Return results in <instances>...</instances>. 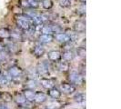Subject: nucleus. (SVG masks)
I'll use <instances>...</instances> for the list:
<instances>
[{"label": "nucleus", "mask_w": 121, "mask_h": 109, "mask_svg": "<svg viewBox=\"0 0 121 109\" xmlns=\"http://www.w3.org/2000/svg\"><path fill=\"white\" fill-rule=\"evenodd\" d=\"M36 72L38 74V75H41L43 77H48V76H49L48 66L44 62L38 64L37 67H36Z\"/></svg>", "instance_id": "obj_1"}, {"label": "nucleus", "mask_w": 121, "mask_h": 109, "mask_svg": "<svg viewBox=\"0 0 121 109\" xmlns=\"http://www.w3.org/2000/svg\"><path fill=\"white\" fill-rule=\"evenodd\" d=\"M69 80L71 81V83L76 84V85H82L84 82V78L83 75H81L80 74H78L76 71H73L70 73L69 75Z\"/></svg>", "instance_id": "obj_2"}, {"label": "nucleus", "mask_w": 121, "mask_h": 109, "mask_svg": "<svg viewBox=\"0 0 121 109\" xmlns=\"http://www.w3.org/2000/svg\"><path fill=\"white\" fill-rule=\"evenodd\" d=\"M7 72L9 73V75H11L12 78H18L23 75V69L17 66H13L9 68V70Z\"/></svg>", "instance_id": "obj_3"}, {"label": "nucleus", "mask_w": 121, "mask_h": 109, "mask_svg": "<svg viewBox=\"0 0 121 109\" xmlns=\"http://www.w3.org/2000/svg\"><path fill=\"white\" fill-rule=\"evenodd\" d=\"M60 88L61 91L67 95H72L76 91V86L72 84H68V83H62L60 85Z\"/></svg>", "instance_id": "obj_4"}, {"label": "nucleus", "mask_w": 121, "mask_h": 109, "mask_svg": "<svg viewBox=\"0 0 121 109\" xmlns=\"http://www.w3.org/2000/svg\"><path fill=\"white\" fill-rule=\"evenodd\" d=\"M40 85H42L44 88H46V89H50V88H52V87H54V81L52 80V79H49L48 77H42V78L40 79Z\"/></svg>", "instance_id": "obj_5"}, {"label": "nucleus", "mask_w": 121, "mask_h": 109, "mask_svg": "<svg viewBox=\"0 0 121 109\" xmlns=\"http://www.w3.org/2000/svg\"><path fill=\"white\" fill-rule=\"evenodd\" d=\"M48 99V96L46 94H44L42 92H36L35 93V96H34V102L37 104H42L46 102Z\"/></svg>", "instance_id": "obj_6"}, {"label": "nucleus", "mask_w": 121, "mask_h": 109, "mask_svg": "<svg viewBox=\"0 0 121 109\" xmlns=\"http://www.w3.org/2000/svg\"><path fill=\"white\" fill-rule=\"evenodd\" d=\"M54 40V36L52 35H46V34H41L38 36V41L41 44H49V43L53 42Z\"/></svg>", "instance_id": "obj_7"}, {"label": "nucleus", "mask_w": 121, "mask_h": 109, "mask_svg": "<svg viewBox=\"0 0 121 109\" xmlns=\"http://www.w3.org/2000/svg\"><path fill=\"white\" fill-rule=\"evenodd\" d=\"M17 26L24 31H28L31 28V24L30 22L28 21H24V20H19V19H17Z\"/></svg>", "instance_id": "obj_8"}, {"label": "nucleus", "mask_w": 121, "mask_h": 109, "mask_svg": "<svg viewBox=\"0 0 121 109\" xmlns=\"http://www.w3.org/2000/svg\"><path fill=\"white\" fill-rule=\"evenodd\" d=\"M48 58L52 62H56L61 58V53L59 51H50L48 54Z\"/></svg>", "instance_id": "obj_9"}, {"label": "nucleus", "mask_w": 121, "mask_h": 109, "mask_svg": "<svg viewBox=\"0 0 121 109\" xmlns=\"http://www.w3.org/2000/svg\"><path fill=\"white\" fill-rule=\"evenodd\" d=\"M35 91L32 90V89H25L23 91V95H24L25 98L26 99V101L28 102H34V96H35Z\"/></svg>", "instance_id": "obj_10"}, {"label": "nucleus", "mask_w": 121, "mask_h": 109, "mask_svg": "<svg viewBox=\"0 0 121 109\" xmlns=\"http://www.w3.org/2000/svg\"><path fill=\"white\" fill-rule=\"evenodd\" d=\"M74 30L76 33H84L86 30V24L83 21H77L74 24Z\"/></svg>", "instance_id": "obj_11"}, {"label": "nucleus", "mask_w": 121, "mask_h": 109, "mask_svg": "<svg viewBox=\"0 0 121 109\" xmlns=\"http://www.w3.org/2000/svg\"><path fill=\"white\" fill-rule=\"evenodd\" d=\"M54 38H56L58 42L60 43H67L68 41H70L69 39V36L68 34H65V33H59V34H56L54 36Z\"/></svg>", "instance_id": "obj_12"}, {"label": "nucleus", "mask_w": 121, "mask_h": 109, "mask_svg": "<svg viewBox=\"0 0 121 109\" xmlns=\"http://www.w3.org/2000/svg\"><path fill=\"white\" fill-rule=\"evenodd\" d=\"M48 96L53 99H58L61 97V92L56 87H52L48 89Z\"/></svg>", "instance_id": "obj_13"}, {"label": "nucleus", "mask_w": 121, "mask_h": 109, "mask_svg": "<svg viewBox=\"0 0 121 109\" xmlns=\"http://www.w3.org/2000/svg\"><path fill=\"white\" fill-rule=\"evenodd\" d=\"M14 100H15V102L19 106H22L26 102V99L25 98L24 95L23 94H19V93L16 94V96H14Z\"/></svg>", "instance_id": "obj_14"}, {"label": "nucleus", "mask_w": 121, "mask_h": 109, "mask_svg": "<svg viewBox=\"0 0 121 109\" xmlns=\"http://www.w3.org/2000/svg\"><path fill=\"white\" fill-rule=\"evenodd\" d=\"M57 68L60 72H67L69 70V62L67 61H61L57 65Z\"/></svg>", "instance_id": "obj_15"}, {"label": "nucleus", "mask_w": 121, "mask_h": 109, "mask_svg": "<svg viewBox=\"0 0 121 109\" xmlns=\"http://www.w3.org/2000/svg\"><path fill=\"white\" fill-rule=\"evenodd\" d=\"M45 52H46L45 47H43L42 46H40V45L35 46V48L33 50V53H34V54L36 55V57H41L43 54H45Z\"/></svg>", "instance_id": "obj_16"}, {"label": "nucleus", "mask_w": 121, "mask_h": 109, "mask_svg": "<svg viewBox=\"0 0 121 109\" xmlns=\"http://www.w3.org/2000/svg\"><path fill=\"white\" fill-rule=\"evenodd\" d=\"M61 57H63L64 61L70 62L74 58V54L72 53V51H70V50H66L65 52H63V54H61Z\"/></svg>", "instance_id": "obj_17"}, {"label": "nucleus", "mask_w": 121, "mask_h": 109, "mask_svg": "<svg viewBox=\"0 0 121 109\" xmlns=\"http://www.w3.org/2000/svg\"><path fill=\"white\" fill-rule=\"evenodd\" d=\"M10 38L14 41H22L23 40L22 34L19 33V32H17V31L10 32Z\"/></svg>", "instance_id": "obj_18"}, {"label": "nucleus", "mask_w": 121, "mask_h": 109, "mask_svg": "<svg viewBox=\"0 0 121 109\" xmlns=\"http://www.w3.org/2000/svg\"><path fill=\"white\" fill-rule=\"evenodd\" d=\"M0 38L8 39L10 38V31L6 28H0Z\"/></svg>", "instance_id": "obj_19"}, {"label": "nucleus", "mask_w": 121, "mask_h": 109, "mask_svg": "<svg viewBox=\"0 0 121 109\" xmlns=\"http://www.w3.org/2000/svg\"><path fill=\"white\" fill-rule=\"evenodd\" d=\"M9 58V53L5 49L0 51V62H6Z\"/></svg>", "instance_id": "obj_20"}, {"label": "nucleus", "mask_w": 121, "mask_h": 109, "mask_svg": "<svg viewBox=\"0 0 121 109\" xmlns=\"http://www.w3.org/2000/svg\"><path fill=\"white\" fill-rule=\"evenodd\" d=\"M40 32L42 34H46V35H52V29H51V25H43L42 28Z\"/></svg>", "instance_id": "obj_21"}, {"label": "nucleus", "mask_w": 121, "mask_h": 109, "mask_svg": "<svg viewBox=\"0 0 121 109\" xmlns=\"http://www.w3.org/2000/svg\"><path fill=\"white\" fill-rule=\"evenodd\" d=\"M26 88H28V89H32V90H34L35 88H36V86H37V84H36V80H34V79H29L27 82H26Z\"/></svg>", "instance_id": "obj_22"}, {"label": "nucleus", "mask_w": 121, "mask_h": 109, "mask_svg": "<svg viewBox=\"0 0 121 109\" xmlns=\"http://www.w3.org/2000/svg\"><path fill=\"white\" fill-rule=\"evenodd\" d=\"M74 100L78 103H83V102H86V94H78L77 96H75L74 97Z\"/></svg>", "instance_id": "obj_23"}, {"label": "nucleus", "mask_w": 121, "mask_h": 109, "mask_svg": "<svg viewBox=\"0 0 121 109\" xmlns=\"http://www.w3.org/2000/svg\"><path fill=\"white\" fill-rule=\"evenodd\" d=\"M42 6L45 9L48 10V9H50V8H52V6H53V3H52V1H51V0H43Z\"/></svg>", "instance_id": "obj_24"}, {"label": "nucleus", "mask_w": 121, "mask_h": 109, "mask_svg": "<svg viewBox=\"0 0 121 109\" xmlns=\"http://www.w3.org/2000/svg\"><path fill=\"white\" fill-rule=\"evenodd\" d=\"M51 25V29H52V33L54 34H59L62 33V27L58 25Z\"/></svg>", "instance_id": "obj_25"}, {"label": "nucleus", "mask_w": 121, "mask_h": 109, "mask_svg": "<svg viewBox=\"0 0 121 109\" xmlns=\"http://www.w3.org/2000/svg\"><path fill=\"white\" fill-rule=\"evenodd\" d=\"M1 98L5 101V102H10L11 100H12V96L10 95V94H8V93H1Z\"/></svg>", "instance_id": "obj_26"}, {"label": "nucleus", "mask_w": 121, "mask_h": 109, "mask_svg": "<svg viewBox=\"0 0 121 109\" xmlns=\"http://www.w3.org/2000/svg\"><path fill=\"white\" fill-rule=\"evenodd\" d=\"M59 5L62 7H69L71 5L70 0H59Z\"/></svg>", "instance_id": "obj_27"}, {"label": "nucleus", "mask_w": 121, "mask_h": 109, "mask_svg": "<svg viewBox=\"0 0 121 109\" xmlns=\"http://www.w3.org/2000/svg\"><path fill=\"white\" fill-rule=\"evenodd\" d=\"M61 105L59 103H57V102H50V103L48 105V108H51V109H57V108H60Z\"/></svg>", "instance_id": "obj_28"}, {"label": "nucleus", "mask_w": 121, "mask_h": 109, "mask_svg": "<svg viewBox=\"0 0 121 109\" xmlns=\"http://www.w3.org/2000/svg\"><path fill=\"white\" fill-rule=\"evenodd\" d=\"M77 53L79 56L81 57H85L86 56V47H79L78 50H77Z\"/></svg>", "instance_id": "obj_29"}, {"label": "nucleus", "mask_w": 121, "mask_h": 109, "mask_svg": "<svg viewBox=\"0 0 121 109\" xmlns=\"http://www.w3.org/2000/svg\"><path fill=\"white\" fill-rule=\"evenodd\" d=\"M28 3H29V6H30L31 8H33V9H35V8H37L38 6H39V4H38V2H36V1H34V0H28Z\"/></svg>", "instance_id": "obj_30"}, {"label": "nucleus", "mask_w": 121, "mask_h": 109, "mask_svg": "<svg viewBox=\"0 0 121 109\" xmlns=\"http://www.w3.org/2000/svg\"><path fill=\"white\" fill-rule=\"evenodd\" d=\"M8 84V81L6 80L3 75H0V85H6Z\"/></svg>", "instance_id": "obj_31"}, {"label": "nucleus", "mask_w": 121, "mask_h": 109, "mask_svg": "<svg viewBox=\"0 0 121 109\" xmlns=\"http://www.w3.org/2000/svg\"><path fill=\"white\" fill-rule=\"evenodd\" d=\"M77 11H78L79 14H81V15H85L86 14V5L85 4H83L80 7H78V9H77Z\"/></svg>", "instance_id": "obj_32"}, {"label": "nucleus", "mask_w": 121, "mask_h": 109, "mask_svg": "<svg viewBox=\"0 0 121 109\" xmlns=\"http://www.w3.org/2000/svg\"><path fill=\"white\" fill-rule=\"evenodd\" d=\"M20 5L23 6V7H27L29 8L30 6H29V3H28V0H20Z\"/></svg>", "instance_id": "obj_33"}, {"label": "nucleus", "mask_w": 121, "mask_h": 109, "mask_svg": "<svg viewBox=\"0 0 121 109\" xmlns=\"http://www.w3.org/2000/svg\"><path fill=\"white\" fill-rule=\"evenodd\" d=\"M3 75H4V77L8 81V83H9V82H11V81L13 80V78L11 77V75H9V73L8 72H5L4 74H3Z\"/></svg>", "instance_id": "obj_34"}, {"label": "nucleus", "mask_w": 121, "mask_h": 109, "mask_svg": "<svg viewBox=\"0 0 121 109\" xmlns=\"http://www.w3.org/2000/svg\"><path fill=\"white\" fill-rule=\"evenodd\" d=\"M4 47H5V46H4L3 45H1V44H0V51H2V50H4Z\"/></svg>", "instance_id": "obj_35"}, {"label": "nucleus", "mask_w": 121, "mask_h": 109, "mask_svg": "<svg viewBox=\"0 0 121 109\" xmlns=\"http://www.w3.org/2000/svg\"><path fill=\"white\" fill-rule=\"evenodd\" d=\"M80 1H81L83 4H85V5H86V0H80Z\"/></svg>", "instance_id": "obj_36"}, {"label": "nucleus", "mask_w": 121, "mask_h": 109, "mask_svg": "<svg viewBox=\"0 0 121 109\" xmlns=\"http://www.w3.org/2000/svg\"><path fill=\"white\" fill-rule=\"evenodd\" d=\"M34 1H36V2H38V1H39V0H34Z\"/></svg>", "instance_id": "obj_37"}, {"label": "nucleus", "mask_w": 121, "mask_h": 109, "mask_svg": "<svg viewBox=\"0 0 121 109\" xmlns=\"http://www.w3.org/2000/svg\"><path fill=\"white\" fill-rule=\"evenodd\" d=\"M0 99H1V93H0Z\"/></svg>", "instance_id": "obj_38"}, {"label": "nucleus", "mask_w": 121, "mask_h": 109, "mask_svg": "<svg viewBox=\"0 0 121 109\" xmlns=\"http://www.w3.org/2000/svg\"><path fill=\"white\" fill-rule=\"evenodd\" d=\"M0 75H1V69H0Z\"/></svg>", "instance_id": "obj_39"}, {"label": "nucleus", "mask_w": 121, "mask_h": 109, "mask_svg": "<svg viewBox=\"0 0 121 109\" xmlns=\"http://www.w3.org/2000/svg\"><path fill=\"white\" fill-rule=\"evenodd\" d=\"M21 109H26V108H22V107H21Z\"/></svg>", "instance_id": "obj_40"}, {"label": "nucleus", "mask_w": 121, "mask_h": 109, "mask_svg": "<svg viewBox=\"0 0 121 109\" xmlns=\"http://www.w3.org/2000/svg\"><path fill=\"white\" fill-rule=\"evenodd\" d=\"M46 109H51V108H46Z\"/></svg>", "instance_id": "obj_41"}, {"label": "nucleus", "mask_w": 121, "mask_h": 109, "mask_svg": "<svg viewBox=\"0 0 121 109\" xmlns=\"http://www.w3.org/2000/svg\"><path fill=\"white\" fill-rule=\"evenodd\" d=\"M70 1H71V0H70Z\"/></svg>", "instance_id": "obj_42"}]
</instances>
